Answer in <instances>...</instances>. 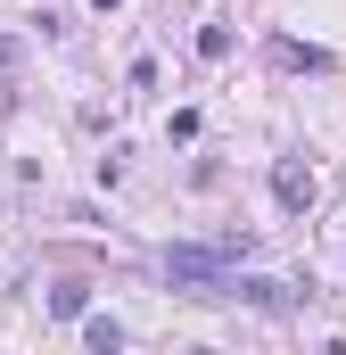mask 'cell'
I'll use <instances>...</instances> for the list:
<instances>
[{"mask_svg": "<svg viewBox=\"0 0 346 355\" xmlns=\"http://www.w3.org/2000/svg\"><path fill=\"white\" fill-rule=\"evenodd\" d=\"M272 198H280L289 215H305V207H313V166H305V157H280V166H272Z\"/></svg>", "mask_w": 346, "mask_h": 355, "instance_id": "obj_1", "label": "cell"}, {"mask_svg": "<svg viewBox=\"0 0 346 355\" xmlns=\"http://www.w3.org/2000/svg\"><path fill=\"white\" fill-rule=\"evenodd\" d=\"M272 58H280V67H305V75H322V67H330L313 42H272Z\"/></svg>", "mask_w": 346, "mask_h": 355, "instance_id": "obj_2", "label": "cell"}, {"mask_svg": "<svg viewBox=\"0 0 346 355\" xmlns=\"http://www.w3.org/2000/svg\"><path fill=\"white\" fill-rule=\"evenodd\" d=\"M83 339H91V347H99V355H116V347H124V331H116L107 314H91V322H83Z\"/></svg>", "mask_w": 346, "mask_h": 355, "instance_id": "obj_3", "label": "cell"}, {"mask_svg": "<svg viewBox=\"0 0 346 355\" xmlns=\"http://www.w3.org/2000/svg\"><path fill=\"white\" fill-rule=\"evenodd\" d=\"M83 306H91V289H83V281H66V289H50V314H83Z\"/></svg>", "mask_w": 346, "mask_h": 355, "instance_id": "obj_4", "label": "cell"}, {"mask_svg": "<svg viewBox=\"0 0 346 355\" xmlns=\"http://www.w3.org/2000/svg\"><path fill=\"white\" fill-rule=\"evenodd\" d=\"M198 58H231V25H206L198 33Z\"/></svg>", "mask_w": 346, "mask_h": 355, "instance_id": "obj_5", "label": "cell"}, {"mask_svg": "<svg viewBox=\"0 0 346 355\" xmlns=\"http://www.w3.org/2000/svg\"><path fill=\"white\" fill-rule=\"evenodd\" d=\"M17 67H25V42H17V33H0V75H17Z\"/></svg>", "mask_w": 346, "mask_h": 355, "instance_id": "obj_6", "label": "cell"}, {"mask_svg": "<svg viewBox=\"0 0 346 355\" xmlns=\"http://www.w3.org/2000/svg\"><path fill=\"white\" fill-rule=\"evenodd\" d=\"M99 8H116V0H99Z\"/></svg>", "mask_w": 346, "mask_h": 355, "instance_id": "obj_7", "label": "cell"}]
</instances>
